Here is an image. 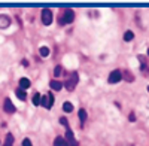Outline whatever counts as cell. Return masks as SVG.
Here are the masks:
<instances>
[{"mask_svg": "<svg viewBox=\"0 0 149 146\" xmlns=\"http://www.w3.org/2000/svg\"><path fill=\"white\" fill-rule=\"evenodd\" d=\"M78 81H79V75H78V72H72L70 73V76L66 79L64 82V87L67 91H74V88H76V85H78Z\"/></svg>", "mask_w": 149, "mask_h": 146, "instance_id": "cell-1", "label": "cell"}, {"mask_svg": "<svg viewBox=\"0 0 149 146\" xmlns=\"http://www.w3.org/2000/svg\"><path fill=\"white\" fill-rule=\"evenodd\" d=\"M40 18H42V24H43V26H49V24L52 22V12H51V9H49V8L42 9Z\"/></svg>", "mask_w": 149, "mask_h": 146, "instance_id": "cell-2", "label": "cell"}, {"mask_svg": "<svg viewBox=\"0 0 149 146\" xmlns=\"http://www.w3.org/2000/svg\"><path fill=\"white\" fill-rule=\"evenodd\" d=\"M73 19H74V12L72 10V9H66L64 12H63V17H61V21H60V24H70V22H73Z\"/></svg>", "mask_w": 149, "mask_h": 146, "instance_id": "cell-3", "label": "cell"}, {"mask_svg": "<svg viewBox=\"0 0 149 146\" xmlns=\"http://www.w3.org/2000/svg\"><path fill=\"white\" fill-rule=\"evenodd\" d=\"M64 140L67 142V145H69V146H79L78 140L74 139V136H73V133H72V130H70V128H66V136H64Z\"/></svg>", "mask_w": 149, "mask_h": 146, "instance_id": "cell-4", "label": "cell"}, {"mask_svg": "<svg viewBox=\"0 0 149 146\" xmlns=\"http://www.w3.org/2000/svg\"><path fill=\"white\" fill-rule=\"evenodd\" d=\"M122 79V75H121V72L119 70H113L109 75V79H107V82L109 83H118L119 81Z\"/></svg>", "mask_w": 149, "mask_h": 146, "instance_id": "cell-5", "label": "cell"}, {"mask_svg": "<svg viewBox=\"0 0 149 146\" xmlns=\"http://www.w3.org/2000/svg\"><path fill=\"white\" fill-rule=\"evenodd\" d=\"M3 109H5V112H6V113H15V112H17V107L14 106V103L10 102V99H5Z\"/></svg>", "mask_w": 149, "mask_h": 146, "instance_id": "cell-6", "label": "cell"}, {"mask_svg": "<svg viewBox=\"0 0 149 146\" xmlns=\"http://www.w3.org/2000/svg\"><path fill=\"white\" fill-rule=\"evenodd\" d=\"M10 26V18L8 15H0V30L8 29Z\"/></svg>", "mask_w": 149, "mask_h": 146, "instance_id": "cell-7", "label": "cell"}, {"mask_svg": "<svg viewBox=\"0 0 149 146\" xmlns=\"http://www.w3.org/2000/svg\"><path fill=\"white\" fill-rule=\"evenodd\" d=\"M49 87H51L52 90H55V91H60L61 88H63V87H64V85H63V83H61L60 81H55V79H52L51 82H49Z\"/></svg>", "mask_w": 149, "mask_h": 146, "instance_id": "cell-8", "label": "cell"}, {"mask_svg": "<svg viewBox=\"0 0 149 146\" xmlns=\"http://www.w3.org/2000/svg\"><path fill=\"white\" fill-rule=\"evenodd\" d=\"M19 88H21V90H27V88H30V79H27V78H21V79H19Z\"/></svg>", "mask_w": 149, "mask_h": 146, "instance_id": "cell-9", "label": "cell"}, {"mask_svg": "<svg viewBox=\"0 0 149 146\" xmlns=\"http://www.w3.org/2000/svg\"><path fill=\"white\" fill-rule=\"evenodd\" d=\"M15 94H17V97H18L19 100H26V99H27V94H26V91L21 90V88H17Z\"/></svg>", "mask_w": 149, "mask_h": 146, "instance_id": "cell-10", "label": "cell"}, {"mask_svg": "<svg viewBox=\"0 0 149 146\" xmlns=\"http://www.w3.org/2000/svg\"><path fill=\"white\" fill-rule=\"evenodd\" d=\"M54 146H69L67 142L64 140V137H57L54 140Z\"/></svg>", "mask_w": 149, "mask_h": 146, "instance_id": "cell-11", "label": "cell"}, {"mask_svg": "<svg viewBox=\"0 0 149 146\" xmlns=\"http://www.w3.org/2000/svg\"><path fill=\"white\" fill-rule=\"evenodd\" d=\"M40 100H42V95H40L39 92H36V94L33 95V104H34V106H39V104H40Z\"/></svg>", "mask_w": 149, "mask_h": 146, "instance_id": "cell-12", "label": "cell"}, {"mask_svg": "<svg viewBox=\"0 0 149 146\" xmlns=\"http://www.w3.org/2000/svg\"><path fill=\"white\" fill-rule=\"evenodd\" d=\"M63 111H64V112H72V111H73V104H72L70 102H64V103H63Z\"/></svg>", "mask_w": 149, "mask_h": 146, "instance_id": "cell-13", "label": "cell"}, {"mask_svg": "<svg viewBox=\"0 0 149 146\" xmlns=\"http://www.w3.org/2000/svg\"><path fill=\"white\" fill-rule=\"evenodd\" d=\"M134 39V33L133 31H125V34H124V40H125V42H130V40H133Z\"/></svg>", "mask_w": 149, "mask_h": 146, "instance_id": "cell-14", "label": "cell"}, {"mask_svg": "<svg viewBox=\"0 0 149 146\" xmlns=\"http://www.w3.org/2000/svg\"><path fill=\"white\" fill-rule=\"evenodd\" d=\"M12 145H14V136H12L10 133H9V134L6 136V142H5V146H12Z\"/></svg>", "mask_w": 149, "mask_h": 146, "instance_id": "cell-15", "label": "cell"}, {"mask_svg": "<svg viewBox=\"0 0 149 146\" xmlns=\"http://www.w3.org/2000/svg\"><path fill=\"white\" fill-rule=\"evenodd\" d=\"M79 119H81L82 124L86 121V112H85V109H81V111H79Z\"/></svg>", "mask_w": 149, "mask_h": 146, "instance_id": "cell-16", "label": "cell"}, {"mask_svg": "<svg viewBox=\"0 0 149 146\" xmlns=\"http://www.w3.org/2000/svg\"><path fill=\"white\" fill-rule=\"evenodd\" d=\"M39 54H40L42 57H48V55H49V49H48L46 46H42L40 49H39Z\"/></svg>", "mask_w": 149, "mask_h": 146, "instance_id": "cell-17", "label": "cell"}, {"mask_svg": "<svg viewBox=\"0 0 149 146\" xmlns=\"http://www.w3.org/2000/svg\"><path fill=\"white\" fill-rule=\"evenodd\" d=\"M61 70H63V67H61V66H57V67H55V70H54V76H55V78H58V76L61 75Z\"/></svg>", "mask_w": 149, "mask_h": 146, "instance_id": "cell-18", "label": "cell"}, {"mask_svg": "<svg viewBox=\"0 0 149 146\" xmlns=\"http://www.w3.org/2000/svg\"><path fill=\"white\" fill-rule=\"evenodd\" d=\"M60 124H61V125H64L66 128H69V121H67L66 118H60Z\"/></svg>", "mask_w": 149, "mask_h": 146, "instance_id": "cell-19", "label": "cell"}, {"mask_svg": "<svg viewBox=\"0 0 149 146\" xmlns=\"http://www.w3.org/2000/svg\"><path fill=\"white\" fill-rule=\"evenodd\" d=\"M22 146H33V143L30 142V139H24L22 140Z\"/></svg>", "mask_w": 149, "mask_h": 146, "instance_id": "cell-20", "label": "cell"}, {"mask_svg": "<svg viewBox=\"0 0 149 146\" xmlns=\"http://www.w3.org/2000/svg\"><path fill=\"white\" fill-rule=\"evenodd\" d=\"M125 76H127V81H128V82H133V81H134V78H133V75H131L130 72H125Z\"/></svg>", "mask_w": 149, "mask_h": 146, "instance_id": "cell-21", "label": "cell"}, {"mask_svg": "<svg viewBox=\"0 0 149 146\" xmlns=\"http://www.w3.org/2000/svg\"><path fill=\"white\" fill-rule=\"evenodd\" d=\"M128 119L131 121V122H134V121H136V116H134V113H133V112L130 113V116H128Z\"/></svg>", "mask_w": 149, "mask_h": 146, "instance_id": "cell-22", "label": "cell"}, {"mask_svg": "<svg viewBox=\"0 0 149 146\" xmlns=\"http://www.w3.org/2000/svg\"><path fill=\"white\" fill-rule=\"evenodd\" d=\"M22 66H26V67L29 66V61H27V60H22Z\"/></svg>", "mask_w": 149, "mask_h": 146, "instance_id": "cell-23", "label": "cell"}, {"mask_svg": "<svg viewBox=\"0 0 149 146\" xmlns=\"http://www.w3.org/2000/svg\"><path fill=\"white\" fill-rule=\"evenodd\" d=\"M148 55H149V49H148Z\"/></svg>", "mask_w": 149, "mask_h": 146, "instance_id": "cell-24", "label": "cell"}, {"mask_svg": "<svg viewBox=\"0 0 149 146\" xmlns=\"http://www.w3.org/2000/svg\"><path fill=\"white\" fill-rule=\"evenodd\" d=\"M148 91H149V87H148Z\"/></svg>", "mask_w": 149, "mask_h": 146, "instance_id": "cell-25", "label": "cell"}]
</instances>
